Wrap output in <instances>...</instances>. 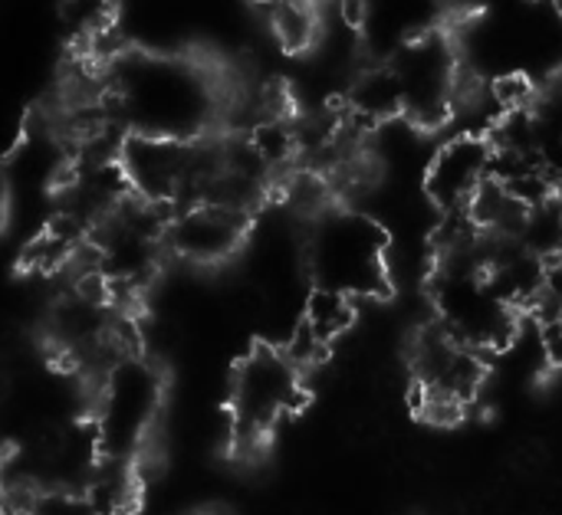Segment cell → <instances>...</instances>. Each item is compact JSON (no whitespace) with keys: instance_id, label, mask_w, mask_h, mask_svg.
Returning <instances> with one entry per match:
<instances>
[{"instance_id":"obj_1","label":"cell","mask_w":562,"mask_h":515,"mask_svg":"<svg viewBox=\"0 0 562 515\" xmlns=\"http://www.w3.org/2000/svg\"><path fill=\"white\" fill-rule=\"evenodd\" d=\"M306 266L316 289L342 293L352 302L389 289V237L356 210H323L313 217Z\"/></svg>"},{"instance_id":"obj_2","label":"cell","mask_w":562,"mask_h":515,"mask_svg":"<svg viewBox=\"0 0 562 515\" xmlns=\"http://www.w3.org/2000/svg\"><path fill=\"white\" fill-rule=\"evenodd\" d=\"M165 381L158 368H151L142 358H122L102 381H99V401H95V440L99 454L105 460H125L135 464L145 440L155 431L158 411H161Z\"/></svg>"},{"instance_id":"obj_3","label":"cell","mask_w":562,"mask_h":515,"mask_svg":"<svg viewBox=\"0 0 562 515\" xmlns=\"http://www.w3.org/2000/svg\"><path fill=\"white\" fill-rule=\"evenodd\" d=\"M306 401L303 371L283 355V348L260 345L234 371L231 385V424L234 440L244 447L260 444L283 417L296 414Z\"/></svg>"},{"instance_id":"obj_4","label":"cell","mask_w":562,"mask_h":515,"mask_svg":"<svg viewBox=\"0 0 562 515\" xmlns=\"http://www.w3.org/2000/svg\"><path fill=\"white\" fill-rule=\"evenodd\" d=\"M435 306L438 325L474 352H504L517 339V309L491 286L484 270L441 266Z\"/></svg>"},{"instance_id":"obj_5","label":"cell","mask_w":562,"mask_h":515,"mask_svg":"<svg viewBox=\"0 0 562 515\" xmlns=\"http://www.w3.org/2000/svg\"><path fill=\"white\" fill-rule=\"evenodd\" d=\"M402 85V115L418 128H438L454 115L461 62L451 39L435 30L402 46L392 62Z\"/></svg>"},{"instance_id":"obj_6","label":"cell","mask_w":562,"mask_h":515,"mask_svg":"<svg viewBox=\"0 0 562 515\" xmlns=\"http://www.w3.org/2000/svg\"><path fill=\"white\" fill-rule=\"evenodd\" d=\"M412 371H415V391L448 398L458 404H471L484 385V362L481 352L461 345L454 335H448L438 322L428 325L415 345H412Z\"/></svg>"},{"instance_id":"obj_7","label":"cell","mask_w":562,"mask_h":515,"mask_svg":"<svg viewBox=\"0 0 562 515\" xmlns=\"http://www.w3.org/2000/svg\"><path fill=\"white\" fill-rule=\"evenodd\" d=\"M247 230H250V214L217 204H194L171 217L165 230V247L188 263L217 266L240 250Z\"/></svg>"},{"instance_id":"obj_8","label":"cell","mask_w":562,"mask_h":515,"mask_svg":"<svg viewBox=\"0 0 562 515\" xmlns=\"http://www.w3.org/2000/svg\"><path fill=\"white\" fill-rule=\"evenodd\" d=\"M491 158L494 145L484 135H458L441 145L425 174V191L435 207H441L445 214L468 210L477 187L491 178Z\"/></svg>"},{"instance_id":"obj_9","label":"cell","mask_w":562,"mask_h":515,"mask_svg":"<svg viewBox=\"0 0 562 515\" xmlns=\"http://www.w3.org/2000/svg\"><path fill=\"white\" fill-rule=\"evenodd\" d=\"M441 0H366V39L395 56L402 46L438 30Z\"/></svg>"},{"instance_id":"obj_10","label":"cell","mask_w":562,"mask_h":515,"mask_svg":"<svg viewBox=\"0 0 562 515\" xmlns=\"http://www.w3.org/2000/svg\"><path fill=\"white\" fill-rule=\"evenodd\" d=\"M349 108L366 125L392 122L395 115H402V85L395 69L389 62L362 69L349 89Z\"/></svg>"},{"instance_id":"obj_11","label":"cell","mask_w":562,"mask_h":515,"mask_svg":"<svg viewBox=\"0 0 562 515\" xmlns=\"http://www.w3.org/2000/svg\"><path fill=\"white\" fill-rule=\"evenodd\" d=\"M82 496L89 500L95 515H128L138 500V480L135 464L125 460H99L89 483L82 487Z\"/></svg>"},{"instance_id":"obj_12","label":"cell","mask_w":562,"mask_h":515,"mask_svg":"<svg viewBox=\"0 0 562 515\" xmlns=\"http://www.w3.org/2000/svg\"><path fill=\"white\" fill-rule=\"evenodd\" d=\"M270 30L286 53H306L319 39V16L313 3L283 0L270 10Z\"/></svg>"},{"instance_id":"obj_13","label":"cell","mask_w":562,"mask_h":515,"mask_svg":"<svg viewBox=\"0 0 562 515\" xmlns=\"http://www.w3.org/2000/svg\"><path fill=\"white\" fill-rule=\"evenodd\" d=\"M303 322L316 332V339L333 345L356 322V302L342 293L313 289V296L306 299V309H303Z\"/></svg>"},{"instance_id":"obj_14","label":"cell","mask_w":562,"mask_h":515,"mask_svg":"<svg viewBox=\"0 0 562 515\" xmlns=\"http://www.w3.org/2000/svg\"><path fill=\"white\" fill-rule=\"evenodd\" d=\"M247 138H250V145L257 148V154L267 161L270 171L290 164L293 154L300 151V145H296V128H293L286 118H267V122L254 125V128L247 131Z\"/></svg>"},{"instance_id":"obj_15","label":"cell","mask_w":562,"mask_h":515,"mask_svg":"<svg viewBox=\"0 0 562 515\" xmlns=\"http://www.w3.org/2000/svg\"><path fill=\"white\" fill-rule=\"evenodd\" d=\"M7 217H10V178L0 168V230L7 227Z\"/></svg>"},{"instance_id":"obj_16","label":"cell","mask_w":562,"mask_h":515,"mask_svg":"<svg viewBox=\"0 0 562 515\" xmlns=\"http://www.w3.org/2000/svg\"><path fill=\"white\" fill-rule=\"evenodd\" d=\"M254 3H260V7H267V10H273L277 3H283V0H254Z\"/></svg>"}]
</instances>
